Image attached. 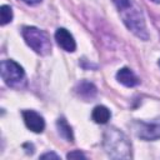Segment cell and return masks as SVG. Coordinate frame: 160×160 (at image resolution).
Instances as JSON below:
<instances>
[{
	"label": "cell",
	"mask_w": 160,
	"mask_h": 160,
	"mask_svg": "<svg viewBox=\"0 0 160 160\" xmlns=\"http://www.w3.org/2000/svg\"><path fill=\"white\" fill-rule=\"evenodd\" d=\"M104 149L112 159H129L131 156V145L124 132L118 129H108L104 134Z\"/></svg>",
	"instance_id": "1"
},
{
	"label": "cell",
	"mask_w": 160,
	"mask_h": 160,
	"mask_svg": "<svg viewBox=\"0 0 160 160\" xmlns=\"http://www.w3.org/2000/svg\"><path fill=\"white\" fill-rule=\"evenodd\" d=\"M22 38L28 46H30L39 55H48L51 51V41L46 31L35 26H24Z\"/></svg>",
	"instance_id": "2"
},
{
	"label": "cell",
	"mask_w": 160,
	"mask_h": 160,
	"mask_svg": "<svg viewBox=\"0 0 160 160\" xmlns=\"http://www.w3.org/2000/svg\"><path fill=\"white\" fill-rule=\"evenodd\" d=\"M120 15L122 18V21H124L125 26L134 35H136L141 40H148L149 39V34H148V30H146L145 19L142 16V12L134 2L129 8H126L125 10L120 11Z\"/></svg>",
	"instance_id": "3"
},
{
	"label": "cell",
	"mask_w": 160,
	"mask_h": 160,
	"mask_svg": "<svg viewBox=\"0 0 160 160\" xmlns=\"http://www.w3.org/2000/svg\"><path fill=\"white\" fill-rule=\"evenodd\" d=\"M0 69H1V78L8 86L19 89L25 85V71L22 66H20L16 61L11 59L2 60Z\"/></svg>",
	"instance_id": "4"
},
{
	"label": "cell",
	"mask_w": 160,
	"mask_h": 160,
	"mask_svg": "<svg viewBox=\"0 0 160 160\" xmlns=\"http://www.w3.org/2000/svg\"><path fill=\"white\" fill-rule=\"evenodd\" d=\"M135 132L140 139L144 140H156L160 139V118L150 121L138 120L134 124Z\"/></svg>",
	"instance_id": "5"
},
{
	"label": "cell",
	"mask_w": 160,
	"mask_h": 160,
	"mask_svg": "<svg viewBox=\"0 0 160 160\" xmlns=\"http://www.w3.org/2000/svg\"><path fill=\"white\" fill-rule=\"evenodd\" d=\"M22 119H24V122L26 125V128L29 130H31L32 132H42L44 129H45V121H44V118L38 114L36 111L34 110H24L22 111Z\"/></svg>",
	"instance_id": "6"
},
{
	"label": "cell",
	"mask_w": 160,
	"mask_h": 160,
	"mask_svg": "<svg viewBox=\"0 0 160 160\" xmlns=\"http://www.w3.org/2000/svg\"><path fill=\"white\" fill-rule=\"evenodd\" d=\"M55 40L58 42V45L65 50V51H69V52H72L75 51L76 49V42H75V39L74 36L71 35V32L69 30H66L65 28H59L56 29L55 31Z\"/></svg>",
	"instance_id": "7"
},
{
	"label": "cell",
	"mask_w": 160,
	"mask_h": 160,
	"mask_svg": "<svg viewBox=\"0 0 160 160\" xmlns=\"http://www.w3.org/2000/svg\"><path fill=\"white\" fill-rule=\"evenodd\" d=\"M116 80L120 84H122L124 86H128V88H132V86H135V85L139 84L138 76L129 68H121L116 72Z\"/></svg>",
	"instance_id": "8"
},
{
	"label": "cell",
	"mask_w": 160,
	"mask_h": 160,
	"mask_svg": "<svg viewBox=\"0 0 160 160\" xmlns=\"http://www.w3.org/2000/svg\"><path fill=\"white\" fill-rule=\"evenodd\" d=\"M75 90H76V94H78L80 98H82L84 100L94 99V98L96 96V92H98L96 86H95L92 82H89V81H85V80H84V81H80V82L76 85Z\"/></svg>",
	"instance_id": "9"
},
{
	"label": "cell",
	"mask_w": 160,
	"mask_h": 160,
	"mask_svg": "<svg viewBox=\"0 0 160 160\" xmlns=\"http://www.w3.org/2000/svg\"><path fill=\"white\" fill-rule=\"evenodd\" d=\"M91 118L96 124H106L111 118V112L106 106L98 105L94 108V110L91 112Z\"/></svg>",
	"instance_id": "10"
},
{
	"label": "cell",
	"mask_w": 160,
	"mask_h": 160,
	"mask_svg": "<svg viewBox=\"0 0 160 160\" xmlns=\"http://www.w3.org/2000/svg\"><path fill=\"white\" fill-rule=\"evenodd\" d=\"M56 126H58V131H59L61 138H64L66 141H74L72 129H71V126L68 124V121L64 118H59L58 119Z\"/></svg>",
	"instance_id": "11"
},
{
	"label": "cell",
	"mask_w": 160,
	"mask_h": 160,
	"mask_svg": "<svg viewBox=\"0 0 160 160\" xmlns=\"http://www.w3.org/2000/svg\"><path fill=\"white\" fill-rule=\"evenodd\" d=\"M12 20V9L9 5H1L0 8V24L6 25Z\"/></svg>",
	"instance_id": "12"
},
{
	"label": "cell",
	"mask_w": 160,
	"mask_h": 160,
	"mask_svg": "<svg viewBox=\"0 0 160 160\" xmlns=\"http://www.w3.org/2000/svg\"><path fill=\"white\" fill-rule=\"evenodd\" d=\"M112 2H114V5L118 8V10H119V12H120V11L125 10L126 8H129V6L132 4V0H112Z\"/></svg>",
	"instance_id": "13"
},
{
	"label": "cell",
	"mask_w": 160,
	"mask_h": 160,
	"mask_svg": "<svg viewBox=\"0 0 160 160\" xmlns=\"http://www.w3.org/2000/svg\"><path fill=\"white\" fill-rule=\"evenodd\" d=\"M68 159H86V156L80 151V150H74L66 155Z\"/></svg>",
	"instance_id": "14"
},
{
	"label": "cell",
	"mask_w": 160,
	"mask_h": 160,
	"mask_svg": "<svg viewBox=\"0 0 160 160\" xmlns=\"http://www.w3.org/2000/svg\"><path fill=\"white\" fill-rule=\"evenodd\" d=\"M40 159H55V160H59L60 156L58 154H55V152H45V154H42L40 156Z\"/></svg>",
	"instance_id": "15"
},
{
	"label": "cell",
	"mask_w": 160,
	"mask_h": 160,
	"mask_svg": "<svg viewBox=\"0 0 160 160\" xmlns=\"http://www.w3.org/2000/svg\"><path fill=\"white\" fill-rule=\"evenodd\" d=\"M22 2H25V4H28V5H38V4H40L42 0H21Z\"/></svg>",
	"instance_id": "16"
},
{
	"label": "cell",
	"mask_w": 160,
	"mask_h": 160,
	"mask_svg": "<svg viewBox=\"0 0 160 160\" xmlns=\"http://www.w3.org/2000/svg\"><path fill=\"white\" fill-rule=\"evenodd\" d=\"M151 1H154V2H156V4H160V0H151Z\"/></svg>",
	"instance_id": "17"
},
{
	"label": "cell",
	"mask_w": 160,
	"mask_h": 160,
	"mask_svg": "<svg viewBox=\"0 0 160 160\" xmlns=\"http://www.w3.org/2000/svg\"><path fill=\"white\" fill-rule=\"evenodd\" d=\"M159 66H160V59H159Z\"/></svg>",
	"instance_id": "18"
}]
</instances>
